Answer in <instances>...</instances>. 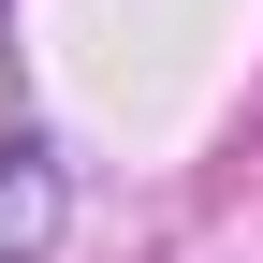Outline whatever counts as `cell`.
Here are the masks:
<instances>
[{
  "label": "cell",
  "instance_id": "obj_1",
  "mask_svg": "<svg viewBox=\"0 0 263 263\" xmlns=\"http://www.w3.org/2000/svg\"><path fill=\"white\" fill-rule=\"evenodd\" d=\"M59 219H73L59 161H44V146H0V263H44V249H59Z\"/></svg>",
  "mask_w": 263,
  "mask_h": 263
}]
</instances>
